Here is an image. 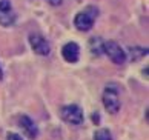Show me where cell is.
I'll return each mask as SVG.
<instances>
[{
  "instance_id": "cell-1",
  "label": "cell",
  "mask_w": 149,
  "mask_h": 140,
  "mask_svg": "<svg viewBox=\"0 0 149 140\" xmlns=\"http://www.w3.org/2000/svg\"><path fill=\"white\" fill-rule=\"evenodd\" d=\"M102 102L106 109V113L111 116H115L120 113L121 108V100H120V86L115 83H109L104 86L103 94H102Z\"/></svg>"
},
{
  "instance_id": "cell-2",
  "label": "cell",
  "mask_w": 149,
  "mask_h": 140,
  "mask_svg": "<svg viewBox=\"0 0 149 140\" xmlns=\"http://www.w3.org/2000/svg\"><path fill=\"white\" fill-rule=\"evenodd\" d=\"M98 14H100L98 8L94 6V5H89V6H86L85 9H81L80 13L75 14V17H74V26L79 31H81V32L91 31L94 23H95V20H97V17H98Z\"/></svg>"
},
{
  "instance_id": "cell-3",
  "label": "cell",
  "mask_w": 149,
  "mask_h": 140,
  "mask_svg": "<svg viewBox=\"0 0 149 140\" xmlns=\"http://www.w3.org/2000/svg\"><path fill=\"white\" fill-rule=\"evenodd\" d=\"M60 119L65 123L72 126H79L85 122V113L80 105L77 103H69L60 108Z\"/></svg>"
},
{
  "instance_id": "cell-4",
  "label": "cell",
  "mask_w": 149,
  "mask_h": 140,
  "mask_svg": "<svg viewBox=\"0 0 149 140\" xmlns=\"http://www.w3.org/2000/svg\"><path fill=\"white\" fill-rule=\"evenodd\" d=\"M103 54L106 55L114 65H118V66L125 65L126 60H128L126 51L114 40H104L103 42Z\"/></svg>"
},
{
  "instance_id": "cell-5",
  "label": "cell",
  "mask_w": 149,
  "mask_h": 140,
  "mask_svg": "<svg viewBox=\"0 0 149 140\" xmlns=\"http://www.w3.org/2000/svg\"><path fill=\"white\" fill-rule=\"evenodd\" d=\"M28 42H29V46L34 54L42 55V57H46V55L51 54V45H49L48 38H45L42 34L31 32L28 37Z\"/></svg>"
},
{
  "instance_id": "cell-6",
  "label": "cell",
  "mask_w": 149,
  "mask_h": 140,
  "mask_svg": "<svg viewBox=\"0 0 149 140\" xmlns=\"http://www.w3.org/2000/svg\"><path fill=\"white\" fill-rule=\"evenodd\" d=\"M17 15H15L13 5L9 0H0V26L9 28L15 23Z\"/></svg>"
},
{
  "instance_id": "cell-7",
  "label": "cell",
  "mask_w": 149,
  "mask_h": 140,
  "mask_svg": "<svg viewBox=\"0 0 149 140\" xmlns=\"http://www.w3.org/2000/svg\"><path fill=\"white\" fill-rule=\"evenodd\" d=\"M17 125L22 131H23V134L26 137H28L29 140H36L38 137V128L36 125V122L31 119L29 116H26V114H22L19 116V119H17Z\"/></svg>"
},
{
  "instance_id": "cell-8",
  "label": "cell",
  "mask_w": 149,
  "mask_h": 140,
  "mask_svg": "<svg viewBox=\"0 0 149 140\" xmlns=\"http://www.w3.org/2000/svg\"><path fill=\"white\" fill-rule=\"evenodd\" d=\"M62 57L66 63H77L80 60V46L75 42H68L62 48Z\"/></svg>"
},
{
  "instance_id": "cell-9",
  "label": "cell",
  "mask_w": 149,
  "mask_h": 140,
  "mask_svg": "<svg viewBox=\"0 0 149 140\" xmlns=\"http://www.w3.org/2000/svg\"><path fill=\"white\" fill-rule=\"evenodd\" d=\"M149 52L148 48H143V46H131L128 49V52H126V55L129 57L131 62H139L141 59H145L146 55Z\"/></svg>"
},
{
  "instance_id": "cell-10",
  "label": "cell",
  "mask_w": 149,
  "mask_h": 140,
  "mask_svg": "<svg viewBox=\"0 0 149 140\" xmlns=\"http://www.w3.org/2000/svg\"><path fill=\"white\" fill-rule=\"evenodd\" d=\"M103 38L102 37H92L89 38V43H88V46H89V51L94 57H100L103 55Z\"/></svg>"
},
{
  "instance_id": "cell-11",
  "label": "cell",
  "mask_w": 149,
  "mask_h": 140,
  "mask_svg": "<svg viewBox=\"0 0 149 140\" xmlns=\"http://www.w3.org/2000/svg\"><path fill=\"white\" fill-rule=\"evenodd\" d=\"M94 140H114V137L108 128H100L94 132Z\"/></svg>"
},
{
  "instance_id": "cell-12",
  "label": "cell",
  "mask_w": 149,
  "mask_h": 140,
  "mask_svg": "<svg viewBox=\"0 0 149 140\" xmlns=\"http://www.w3.org/2000/svg\"><path fill=\"white\" fill-rule=\"evenodd\" d=\"M6 140H23V137L17 132H8L6 134Z\"/></svg>"
},
{
  "instance_id": "cell-13",
  "label": "cell",
  "mask_w": 149,
  "mask_h": 140,
  "mask_svg": "<svg viewBox=\"0 0 149 140\" xmlns=\"http://www.w3.org/2000/svg\"><path fill=\"white\" fill-rule=\"evenodd\" d=\"M91 119H92V123H94V125H98V123H100V114H98V113H92Z\"/></svg>"
},
{
  "instance_id": "cell-14",
  "label": "cell",
  "mask_w": 149,
  "mask_h": 140,
  "mask_svg": "<svg viewBox=\"0 0 149 140\" xmlns=\"http://www.w3.org/2000/svg\"><path fill=\"white\" fill-rule=\"evenodd\" d=\"M45 2H48L51 6H60L63 3V0H45Z\"/></svg>"
},
{
  "instance_id": "cell-15",
  "label": "cell",
  "mask_w": 149,
  "mask_h": 140,
  "mask_svg": "<svg viewBox=\"0 0 149 140\" xmlns=\"http://www.w3.org/2000/svg\"><path fill=\"white\" fill-rule=\"evenodd\" d=\"M3 77H5V74H3V68H2V65H0V82L3 80Z\"/></svg>"
}]
</instances>
